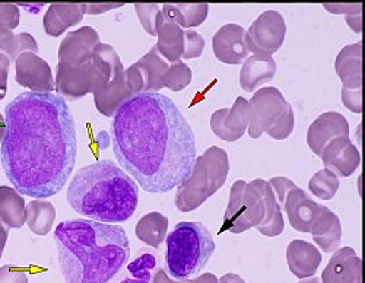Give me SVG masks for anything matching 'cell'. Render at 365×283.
<instances>
[{
    "label": "cell",
    "instance_id": "5b68a950",
    "mask_svg": "<svg viewBox=\"0 0 365 283\" xmlns=\"http://www.w3.org/2000/svg\"><path fill=\"white\" fill-rule=\"evenodd\" d=\"M167 273L177 280L199 273L215 253V241L202 222H180L167 235Z\"/></svg>",
    "mask_w": 365,
    "mask_h": 283
},
{
    "label": "cell",
    "instance_id": "cb8c5ba5",
    "mask_svg": "<svg viewBox=\"0 0 365 283\" xmlns=\"http://www.w3.org/2000/svg\"><path fill=\"white\" fill-rule=\"evenodd\" d=\"M157 51L168 61L177 63L182 56V48H185V29L180 28L177 24H173L163 18L161 12L157 16Z\"/></svg>",
    "mask_w": 365,
    "mask_h": 283
},
{
    "label": "cell",
    "instance_id": "d6a6232c",
    "mask_svg": "<svg viewBox=\"0 0 365 283\" xmlns=\"http://www.w3.org/2000/svg\"><path fill=\"white\" fill-rule=\"evenodd\" d=\"M339 177L330 170L323 168L317 171L309 181V190L320 200H330L336 196L339 190Z\"/></svg>",
    "mask_w": 365,
    "mask_h": 283
},
{
    "label": "cell",
    "instance_id": "b9f144b4",
    "mask_svg": "<svg viewBox=\"0 0 365 283\" xmlns=\"http://www.w3.org/2000/svg\"><path fill=\"white\" fill-rule=\"evenodd\" d=\"M9 69H11V58L6 54L0 53V101L6 97Z\"/></svg>",
    "mask_w": 365,
    "mask_h": 283
},
{
    "label": "cell",
    "instance_id": "c3c4849f",
    "mask_svg": "<svg viewBox=\"0 0 365 283\" xmlns=\"http://www.w3.org/2000/svg\"><path fill=\"white\" fill-rule=\"evenodd\" d=\"M5 135H6V120H5V115L0 113V143L4 142Z\"/></svg>",
    "mask_w": 365,
    "mask_h": 283
},
{
    "label": "cell",
    "instance_id": "f546056e",
    "mask_svg": "<svg viewBox=\"0 0 365 283\" xmlns=\"http://www.w3.org/2000/svg\"><path fill=\"white\" fill-rule=\"evenodd\" d=\"M209 14V5L199 4V5H164L161 8V15L164 19L177 24L180 28L190 29L193 26H199Z\"/></svg>",
    "mask_w": 365,
    "mask_h": 283
},
{
    "label": "cell",
    "instance_id": "bcb514c9",
    "mask_svg": "<svg viewBox=\"0 0 365 283\" xmlns=\"http://www.w3.org/2000/svg\"><path fill=\"white\" fill-rule=\"evenodd\" d=\"M8 237H9V228L2 221H0V260H2Z\"/></svg>",
    "mask_w": 365,
    "mask_h": 283
},
{
    "label": "cell",
    "instance_id": "5bb4252c",
    "mask_svg": "<svg viewBox=\"0 0 365 283\" xmlns=\"http://www.w3.org/2000/svg\"><path fill=\"white\" fill-rule=\"evenodd\" d=\"M100 43V36L93 26L71 31L58 47V63L66 66L86 65L93 60V53Z\"/></svg>",
    "mask_w": 365,
    "mask_h": 283
},
{
    "label": "cell",
    "instance_id": "44dd1931",
    "mask_svg": "<svg viewBox=\"0 0 365 283\" xmlns=\"http://www.w3.org/2000/svg\"><path fill=\"white\" fill-rule=\"evenodd\" d=\"M277 75V61L270 56H249L240 71V86L246 92H255L259 86L269 83Z\"/></svg>",
    "mask_w": 365,
    "mask_h": 283
},
{
    "label": "cell",
    "instance_id": "f6af8a7d",
    "mask_svg": "<svg viewBox=\"0 0 365 283\" xmlns=\"http://www.w3.org/2000/svg\"><path fill=\"white\" fill-rule=\"evenodd\" d=\"M123 6V4H118V5H85V14L86 15H101L107 11H111V9H117V8H121Z\"/></svg>",
    "mask_w": 365,
    "mask_h": 283
},
{
    "label": "cell",
    "instance_id": "9a60e30c",
    "mask_svg": "<svg viewBox=\"0 0 365 283\" xmlns=\"http://www.w3.org/2000/svg\"><path fill=\"white\" fill-rule=\"evenodd\" d=\"M351 128L348 120L336 111L320 114L309 128L307 145L316 155H322L323 149L334 139L349 138Z\"/></svg>",
    "mask_w": 365,
    "mask_h": 283
},
{
    "label": "cell",
    "instance_id": "d590c367",
    "mask_svg": "<svg viewBox=\"0 0 365 283\" xmlns=\"http://www.w3.org/2000/svg\"><path fill=\"white\" fill-rule=\"evenodd\" d=\"M205 50V38L195 29L185 31V48H182V58L190 60L200 57Z\"/></svg>",
    "mask_w": 365,
    "mask_h": 283
},
{
    "label": "cell",
    "instance_id": "7c38bea8",
    "mask_svg": "<svg viewBox=\"0 0 365 283\" xmlns=\"http://www.w3.org/2000/svg\"><path fill=\"white\" fill-rule=\"evenodd\" d=\"M252 106L249 100L238 97L231 108L217 110L210 117V129L225 142H237L249 129Z\"/></svg>",
    "mask_w": 365,
    "mask_h": 283
},
{
    "label": "cell",
    "instance_id": "f1b7e54d",
    "mask_svg": "<svg viewBox=\"0 0 365 283\" xmlns=\"http://www.w3.org/2000/svg\"><path fill=\"white\" fill-rule=\"evenodd\" d=\"M136 237L150 248H160L168 232V217L160 212H149L136 224Z\"/></svg>",
    "mask_w": 365,
    "mask_h": 283
},
{
    "label": "cell",
    "instance_id": "e0dca14e",
    "mask_svg": "<svg viewBox=\"0 0 365 283\" xmlns=\"http://www.w3.org/2000/svg\"><path fill=\"white\" fill-rule=\"evenodd\" d=\"M322 283H362V260L351 247L334 251L322 272Z\"/></svg>",
    "mask_w": 365,
    "mask_h": 283
},
{
    "label": "cell",
    "instance_id": "277c9868",
    "mask_svg": "<svg viewBox=\"0 0 365 283\" xmlns=\"http://www.w3.org/2000/svg\"><path fill=\"white\" fill-rule=\"evenodd\" d=\"M68 202L91 221L120 224L133 216L139 202L135 180L110 160L82 167L71 181Z\"/></svg>",
    "mask_w": 365,
    "mask_h": 283
},
{
    "label": "cell",
    "instance_id": "d6986e66",
    "mask_svg": "<svg viewBox=\"0 0 365 283\" xmlns=\"http://www.w3.org/2000/svg\"><path fill=\"white\" fill-rule=\"evenodd\" d=\"M284 209L294 230H297L298 232L310 234L320 215L322 205L316 203L306 192L297 187L288 193Z\"/></svg>",
    "mask_w": 365,
    "mask_h": 283
},
{
    "label": "cell",
    "instance_id": "1f68e13d",
    "mask_svg": "<svg viewBox=\"0 0 365 283\" xmlns=\"http://www.w3.org/2000/svg\"><path fill=\"white\" fill-rule=\"evenodd\" d=\"M0 53L6 54L11 61L16 60L24 53H38V44L36 38L28 34H14V31L0 24Z\"/></svg>",
    "mask_w": 365,
    "mask_h": 283
},
{
    "label": "cell",
    "instance_id": "7dc6e473",
    "mask_svg": "<svg viewBox=\"0 0 365 283\" xmlns=\"http://www.w3.org/2000/svg\"><path fill=\"white\" fill-rule=\"evenodd\" d=\"M218 283H246V280L235 273H227L218 279Z\"/></svg>",
    "mask_w": 365,
    "mask_h": 283
},
{
    "label": "cell",
    "instance_id": "ffe728a7",
    "mask_svg": "<svg viewBox=\"0 0 365 283\" xmlns=\"http://www.w3.org/2000/svg\"><path fill=\"white\" fill-rule=\"evenodd\" d=\"M287 262L291 273L298 279H307L316 274L322 263V253L316 245L294 240L288 244L287 248Z\"/></svg>",
    "mask_w": 365,
    "mask_h": 283
},
{
    "label": "cell",
    "instance_id": "603a6c76",
    "mask_svg": "<svg viewBox=\"0 0 365 283\" xmlns=\"http://www.w3.org/2000/svg\"><path fill=\"white\" fill-rule=\"evenodd\" d=\"M310 234L323 253H334L341 248L342 242V224L339 216L329 207L322 206L320 215Z\"/></svg>",
    "mask_w": 365,
    "mask_h": 283
},
{
    "label": "cell",
    "instance_id": "8fae6325",
    "mask_svg": "<svg viewBox=\"0 0 365 283\" xmlns=\"http://www.w3.org/2000/svg\"><path fill=\"white\" fill-rule=\"evenodd\" d=\"M56 91L57 96L65 100L76 101L88 93H93L97 81V71L93 60L82 66H66L57 63L56 72Z\"/></svg>",
    "mask_w": 365,
    "mask_h": 283
},
{
    "label": "cell",
    "instance_id": "d4e9b609",
    "mask_svg": "<svg viewBox=\"0 0 365 283\" xmlns=\"http://www.w3.org/2000/svg\"><path fill=\"white\" fill-rule=\"evenodd\" d=\"M334 71L345 88L362 89V44L344 47L336 56Z\"/></svg>",
    "mask_w": 365,
    "mask_h": 283
},
{
    "label": "cell",
    "instance_id": "52a82bcc",
    "mask_svg": "<svg viewBox=\"0 0 365 283\" xmlns=\"http://www.w3.org/2000/svg\"><path fill=\"white\" fill-rule=\"evenodd\" d=\"M93 65L97 71L93 91L96 107L103 115L114 117L117 110L132 97L126 85V69L114 47L103 43L93 53Z\"/></svg>",
    "mask_w": 365,
    "mask_h": 283
},
{
    "label": "cell",
    "instance_id": "ba28073f",
    "mask_svg": "<svg viewBox=\"0 0 365 283\" xmlns=\"http://www.w3.org/2000/svg\"><path fill=\"white\" fill-rule=\"evenodd\" d=\"M249 103L252 106V121L247 132L252 139H259L263 133L269 135L292 107L275 86L257 89Z\"/></svg>",
    "mask_w": 365,
    "mask_h": 283
},
{
    "label": "cell",
    "instance_id": "74e56055",
    "mask_svg": "<svg viewBox=\"0 0 365 283\" xmlns=\"http://www.w3.org/2000/svg\"><path fill=\"white\" fill-rule=\"evenodd\" d=\"M267 182H269V185L272 187L273 193H275L277 200H278V203L281 205V207L284 206L288 193H289L291 190H294V188H297L295 182H294L292 180L287 178V177H273V178H270Z\"/></svg>",
    "mask_w": 365,
    "mask_h": 283
},
{
    "label": "cell",
    "instance_id": "60d3db41",
    "mask_svg": "<svg viewBox=\"0 0 365 283\" xmlns=\"http://www.w3.org/2000/svg\"><path fill=\"white\" fill-rule=\"evenodd\" d=\"M19 19L21 12L18 5H0V24L14 31L19 25Z\"/></svg>",
    "mask_w": 365,
    "mask_h": 283
},
{
    "label": "cell",
    "instance_id": "4316f807",
    "mask_svg": "<svg viewBox=\"0 0 365 283\" xmlns=\"http://www.w3.org/2000/svg\"><path fill=\"white\" fill-rule=\"evenodd\" d=\"M85 15V5H50L43 19L44 31L50 37H58L81 24Z\"/></svg>",
    "mask_w": 365,
    "mask_h": 283
},
{
    "label": "cell",
    "instance_id": "2e32d148",
    "mask_svg": "<svg viewBox=\"0 0 365 283\" xmlns=\"http://www.w3.org/2000/svg\"><path fill=\"white\" fill-rule=\"evenodd\" d=\"M215 57L225 65H241L249 57L246 29L238 24H227L220 28L212 40Z\"/></svg>",
    "mask_w": 365,
    "mask_h": 283
},
{
    "label": "cell",
    "instance_id": "f35d334b",
    "mask_svg": "<svg viewBox=\"0 0 365 283\" xmlns=\"http://www.w3.org/2000/svg\"><path fill=\"white\" fill-rule=\"evenodd\" d=\"M342 103L349 111L355 114H361L362 113V89H349L342 86Z\"/></svg>",
    "mask_w": 365,
    "mask_h": 283
},
{
    "label": "cell",
    "instance_id": "7402d4cb",
    "mask_svg": "<svg viewBox=\"0 0 365 283\" xmlns=\"http://www.w3.org/2000/svg\"><path fill=\"white\" fill-rule=\"evenodd\" d=\"M160 269L158 256L149 248L139 249L132 262L123 266L108 283H152L155 272Z\"/></svg>",
    "mask_w": 365,
    "mask_h": 283
},
{
    "label": "cell",
    "instance_id": "9c48e42d",
    "mask_svg": "<svg viewBox=\"0 0 365 283\" xmlns=\"http://www.w3.org/2000/svg\"><path fill=\"white\" fill-rule=\"evenodd\" d=\"M287 36L285 18L278 11H266L253 21L246 33L249 53L273 56L281 50Z\"/></svg>",
    "mask_w": 365,
    "mask_h": 283
},
{
    "label": "cell",
    "instance_id": "4fadbf2b",
    "mask_svg": "<svg viewBox=\"0 0 365 283\" xmlns=\"http://www.w3.org/2000/svg\"><path fill=\"white\" fill-rule=\"evenodd\" d=\"M15 79L21 86L37 93L56 91V81L48 63L36 53H24L15 60Z\"/></svg>",
    "mask_w": 365,
    "mask_h": 283
},
{
    "label": "cell",
    "instance_id": "8992f818",
    "mask_svg": "<svg viewBox=\"0 0 365 283\" xmlns=\"http://www.w3.org/2000/svg\"><path fill=\"white\" fill-rule=\"evenodd\" d=\"M228 173V153L222 148L210 146L196 158L190 177L177 187L175 207L185 213L197 209L225 184Z\"/></svg>",
    "mask_w": 365,
    "mask_h": 283
},
{
    "label": "cell",
    "instance_id": "8d00e7d4",
    "mask_svg": "<svg viewBox=\"0 0 365 283\" xmlns=\"http://www.w3.org/2000/svg\"><path fill=\"white\" fill-rule=\"evenodd\" d=\"M152 283H218V277L212 273H203L196 279L177 280V279H171L168 273L164 272V269H158L154 277H152Z\"/></svg>",
    "mask_w": 365,
    "mask_h": 283
},
{
    "label": "cell",
    "instance_id": "7a4b0ae2",
    "mask_svg": "<svg viewBox=\"0 0 365 283\" xmlns=\"http://www.w3.org/2000/svg\"><path fill=\"white\" fill-rule=\"evenodd\" d=\"M111 145L118 164L148 193H168L190 177L197 158L190 124L160 92H142L113 117Z\"/></svg>",
    "mask_w": 365,
    "mask_h": 283
},
{
    "label": "cell",
    "instance_id": "836d02e7",
    "mask_svg": "<svg viewBox=\"0 0 365 283\" xmlns=\"http://www.w3.org/2000/svg\"><path fill=\"white\" fill-rule=\"evenodd\" d=\"M192 69L186 65L185 61H177L170 65L164 78H163V88H168L173 92L182 91L187 88L192 82Z\"/></svg>",
    "mask_w": 365,
    "mask_h": 283
},
{
    "label": "cell",
    "instance_id": "ab89813d",
    "mask_svg": "<svg viewBox=\"0 0 365 283\" xmlns=\"http://www.w3.org/2000/svg\"><path fill=\"white\" fill-rule=\"evenodd\" d=\"M0 283H29L24 269L12 264L0 267Z\"/></svg>",
    "mask_w": 365,
    "mask_h": 283
},
{
    "label": "cell",
    "instance_id": "30bf717a",
    "mask_svg": "<svg viewBox=\"0 0 365 283\" xmlns=\"http://www.w3.org/2000/svg\"><path fill=\"white\" fill-rule=\"evenodd\" d=\"M170 63L152 47L143 57L126 69V85L133 96L142 92H158Z\"/></svg>",
    "mask_w": 365,
    "mask_h": 283
},
{
    "label": "cell",
    "instance_id": "3957f363",
    "mask_svg": "<svg viewBox=\"0 0 365 283\" xmlns=\"http://www.w3.org/2000/svg\"><path fill=\"white\" fill-rule=\"evenodd\" d=\"M65 283H108L130 257V241L117 224L69 219L54 230Z\"/></svg>",
    "mask_w": 365,
    "mask_h": 283
},
{
    "label": "cell",
    "instance_id": "484cf974",
    "mask_svg": "<svg viewBox=\"0 0 365 283\" xmlns=\"http://www.w3.org/2000/svg\"><path fill=\"white\" fill-rule=\"evenodd\" d=\"M247 182L238 180L231 185L230 200L224 215V222L221 234L228 231L231 234H241L250 230L246 217V203H245V188Z\"/></svg>",
    "mask_w": 365,
    "mask_h": 283
},
{
    "label": "cell",
    "instance_id": "83f0119b",
    "mask_svg": "<svg viewBox=\"0 0 365 283\" xmlns=\"http://www.w3.org/2000/svg\"><path fill=\"white\" fill-rule=\"evenodd\" d=\"M25 200L14 187L0 185V221L9 230H19L25 224Z\"/></svg>",
    "mask_w": 365,
    "mask_h": 283
},
{
    "label": "cell",
    "instance_id": "4dcf8cb0",
    "mask_svg": "<svg viewBox=\"0 0 365 283\" xmlns=\"http://www.w3.org/2000/svg\"><path fill=\"white\" fill-rule=\"evenodd\" d=\"M56 221V209L50 202L34 199L25 206V224L36 235H47Z\"/></svg>",
    "mask_w": 365,
    "mask_h": 283
},
{
    "label": "cell",
    "instance_id": "ee69618b",
    "mask_svg": "<svg viewBox=\"0 0 365 283\" xmlns=\"http://www.w3.org/2000/svg\"><path fill=\"white\" fill-rule=\"evenodd\" d=\"M323 8L329 12H331L333 15H348L359 8H362V5L355 4V5H323Z\"/></svg>",
    "mask_w": 365,
    "mask_h": 283
},
{
    "label": "cell",
    "instance_id": "6da1fadb",
    "mask_svg": "<svg viewBox=\"0 0 365 283\" xmlns=\"http://www.w3.org/2000/svg\"><path fill=\"white\" fill-rule=\"evenodd\" d=\"M2 167L22 196L48 199L66 185L76 163L72 110L57 93L22 92L5 108Z\"/></svg>",
    "mask_w": 365,
    "mask_h": 283
},
{
    "label": "cell",
    "instance_id": "681fc988",
    "mask_svg": "<svg viewBox=\"0 0 365 283\" xmlns=\"http://www.w3.org/2000/svg\"><path fill=\"white\" fill-rule=\"evenodd\" d=\"M298 283H322V280L319 277L312 276V277H307V279H301Z\"/></svg>",
    "mask_w": 365,
    "mask_h": 283
},
{
    "label": "cell",
    "instance_id": "e575fe53",
    "mask_svg": "<svg viewBox=\"0 0 365 283\" xmlns=\"http://www.w3.org/2000/svg\"><path fill=\"white\" fill-rule=\"evenodd\" d=\"M135 11L138 15V19L140 21L143 29L152 37H157V16L161 12V8L158 5H135Z\"/></svg>",
    "mask_w": 365,
    "mask_h": 283
},
{
    "label": "cell",
    "instance_id": "ac0fdd59",
    "mask_svg": "<svg viewBox=\"0 0 365 283\" xmlns=\"http://www.w3.org/2000/svg\"><path fill=\"white\" fill-rule=\"evenodd\" d=\"M320 156L324 168L342 178L351 177L361 164L359 150L349 138L334 139L323 149Z\"/></svg>",
    "mask_w": 365,
    "mask_h": 283
},
{
    "label": "cell",
    "instance_id": "7bdbcfd3",
    "mask_svg": "<svg viewBox=\"0 0 365 283\" xmlns=\"http://www.w3.org/2000/svg\"><path fill=\"white\" fill-rule=\"evenodd\" d=\"M361 14H362V8H359V9L354 11V12H351V14L345 15L346 24L349 25V28L352 31H355L356 34H359L361 31H362V15Z\"/></svg>",
    "mask_w": 365,
    "mask_h": 283
}]
</instances>
